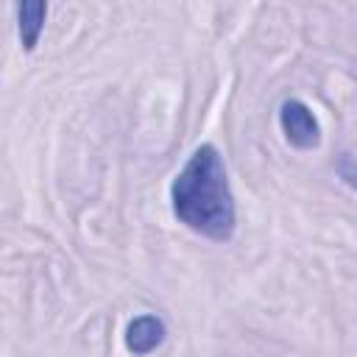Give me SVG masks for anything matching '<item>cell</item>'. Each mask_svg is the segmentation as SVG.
<instances>
[{
    "label": "cell",
    "mask_w": 357,
    "mask_h": 357,
    "mask_svg": "<svg viewBox=\"0 0 357 357\" xmlns=\"http://www.w3.org/2000/svg\"><path fill=\"white\" fill-rule=\"evenodd\" d=\"M45 17H47V3L42 0H28L17 6V33H20V45L25 53L36 50L39 36L45 31Z\"/></svg>",
    "instance_id": "277c9868"
},
{
    "label": "cell",
    "mask_w": 357,
    "mask_h": 357,
    "mask_svg": "<svg viewBox=\"0 0 357 357\" xmlns=\"http://www.w3.org/2000/svg\"><path fill=\"white\" fill-rule=\"evenodd\" d=\"M165 337H167V326L153 312H142V315L131 318L126 326V349L134 357H148L151 351H156L165 343Z\"/></svg>",
    "instance_id": "3957f363"
},
{
    "label": "cell",
    "mask_w": 357,
    "mask_h": 357,
    "mask_svg": "<svg viewBox=\"0 0 357 357\" xmlns=\"http://www.w3.org/2000/svg\"><path fill=\"white\" fill-rule=\"evenodd\" d=\"M335 173H337V178L346 184V187H351L354 192H357V156H351V153H337V159H335Z\"/></svg>",
    "instance_id": "5b68a950"
},
{
    "label": "cell",
    "mask_w": 357,
    "mask_h": 357,
    "mask_svg": "<svg viewBox=\"0 0 357 357\" xmlns=\"http://www.w3.org/2000/svg\"><path fill=\"white\" fill-rule=\"evenodd\" d=\"M170 209L181 226L206 240L229 243L234 237L237 204L223 156L212 142H201L170 181Z\"/></svg>",
    "instance_id": "6da1fadb"
},
{
    "label": "cell",
    "mask_w": 357,
    "mask_h": 357,
    "mask_svg": "<svg viewBox=\"0 0 357 357\" xmlns=\"http://www.w3.org/2000/svg\"><path fill=\"white\" fill-rule=\"evenodd\" d=\"M279 128H282L284 139L298 151H312L321 142V123H318L315 112L298 98L282 100V106H279Z\"/></svg>",
    "instance_id": "7a4b0ae2"
}]
</instances>
